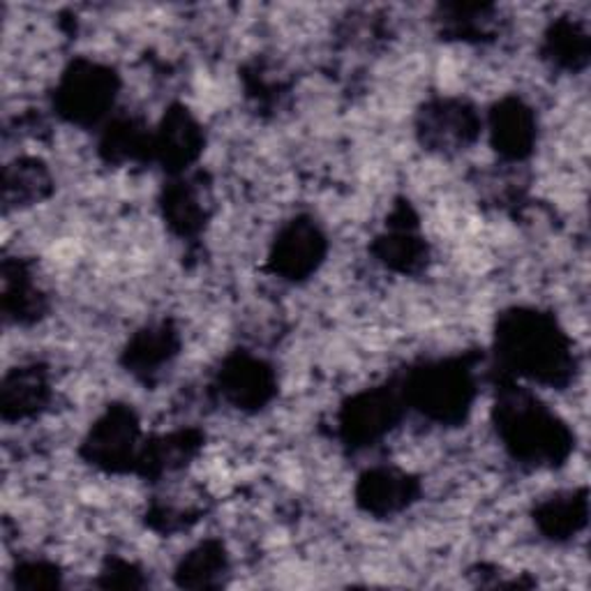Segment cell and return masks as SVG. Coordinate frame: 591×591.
<instances>
[{
	"mask_svg": "<svg viewBox=\"0 0 591 591\" xmlns=\"http://www.w3.org/2000/svg\"><path fill=\"white\" fill-rule=\"evenodd\" d=\"M529 139H532V123H529L524 109H520L516 102L495 114V141L501 151L520 155L527 149Z\"/></svg>",
	"mask_w": 591,
	"mask_h": 591,
	"instance_id": "6",
	"label": "cell"
},
{
	"mask_svg": "<svg viewBox=\"0 0 591 591\" xmlns=\"http://www.w3.org/2000/svg\"><path fill=\"white\" fill-rule=\"evenodd\" d=\"M134 433H137V425L130 414H126V412L109 414L91 435L93 458L97 462L116 466V462L132 456Z\"/></svg>",
	"mask_w": 591,
	"mask_h": 591,
	"instance_id": "2",
	"label": "cell"
},
{
	"mask_svg": "<svg viewBox=\"0 0 591 591\" xmlns=\"http://www.w3.org/2000/svg\"><path fill=\"white\" fill-rule=\"evenodd\" d=\"M174 350V340L167 329L151 331L149 335L134 340V350H132V360L139 363L141 368H155L157 363L167 360Z\"/></svg>",
	"mask_w": 591,
	"mask_h": 591,
	"instance_id": "11",
	"label": "cell"
},
{
	"mask_svg": "<svg viewBox=\"0 0 591 591\" xmlns=\"http://www.w3.org/2000/svg\"><path fill=\"white\" fill-rule=\"evenodd\" d=\"M114 76L95 66L70 72L60 86V105L72 118H97L114 97Z\"/></svg>",
	"mask_w": 591,
	"mask_h": 591,
	"instance_id": "1",
	"label": "cell"
},
{
	"mask_svg": "<svg viewBox=\"0 0 591 591\" xmlns=\"http://www.w3.org/2000/svg\"><path fill=\"white\" fill-rule=\"evenodd\" d=\"M412 487L404 476H395L391 472L373 474L363 487V499L368 501V508L373 506L375 511H393V508L402 506L410 497Z\"/></svg>",
	"mask_w": 591,
	"mask_h": 591,
	"instance_id": "8",
	"label": "cell"
},
{
	"mask_svg": "<svg viewBox=\"0 0 591 591\" xmlns=\"http://www.w3.org/2000/svg\"><path fill=\"white\" fill-rule=\"evenodd\" d=\"M466 389H472V386H469L464 375L437 370L425 377L421 393L427 398V404H430L433 410H456V406L464 404Z\"/></svg>",
	"mask_w": 591,
	"mask_h": 591,
	"instance_id": "7",
	"label": "cell"
},
{
	"mask_svg": "<svg viewBox=\"0 0 591 591\" xmlns=\"http://www.w3.org/2000/svg\"><path fill=\"white\" fill-rule=\"evenodd\" d=\"M269 389H271L269 375L259 368V363L238 360L227 373V389L224 391H227L238 404L240 402L257 404L269 395Z\"/></svg>",
	"mask_w": 591,
	"mask_h": 591,
	"instance_id": "5",
	"label": "cell"
},
{
	"mask_svg": "<svg viewBox=\"0 0 591 591\" xmlns=\"http://www.w3.org/2000/svg\"><path fill=\"white\" fill-rule=\"evenodd\" d=\"M321 255V238L312 227H294L282 236L277 246L275 267L287 275H303L317 267Z\"/></svg>",
	"mask_w": 591,
	"mask_h": 591,
	"instance_id": "3",
	"label": "cell"
},
{
	"mask_svg": "<svg viewBox=\"0 0 591 591\" xmlns=\"http://www.w3.org/2000/svg\"><path fill=\"white\" fill-rule=\"evenodd\" d=\"M197 126L188 116H176L169 130L165 128V134H162V149H165V155H169L174 162H188L199 149H197Z\"/></svg>",
	"mask_w": 591,
	"mask_h": 591,
	"instance_id": "9",
	"label": "cell"
},
{
	"mask_svg": "<svg viewBox=\"0 0 591 591\" xmlns=\"http://www.w3.org/2000/svg\"><path fill=\"white\" fill-rule=\"evenodd\" d=\"M47 398V381L45 375L37 373V368H22L10 375L3 383V410L5 416L19 418L28 416Z\"/></svg>",
	"mask_w": 591,
	"mask_h": 591,
	"instance_id": "4",
	"label": "cell"
},
{
	"mask_svg": "<svg viewBox=\"0 0 591 591\" xmlns=\"http://www.w3.org/2000/svg\"><path fill=\"white\" fill-rule=\"evenodd\" d=\"M37 162H16V169H8L5 174V199L19 201V197H37L39 190L47 186V176L37 169Z\"/></svg>",
	"mask_w": 591,
	"mask_h": 591,
	"instance_id": "10",
	"label": "cell"
}]
</instances>
